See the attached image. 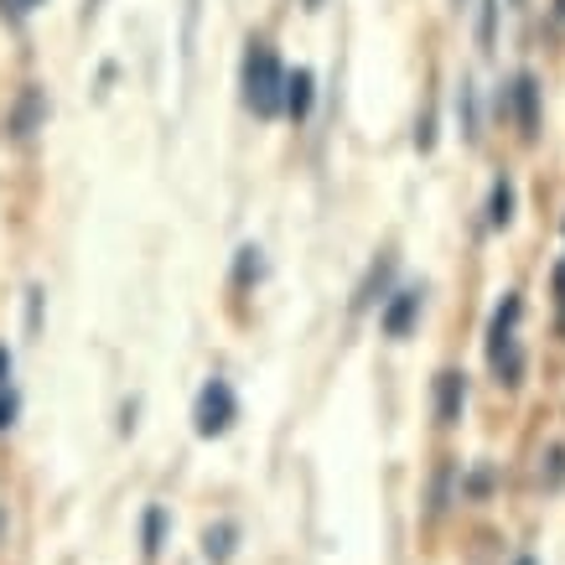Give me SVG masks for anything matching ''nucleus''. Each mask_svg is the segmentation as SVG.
<instances>
[{
	"mask_svg": "<svg viewBox=\"0 0 565 565\" xmlns=\"http://www.w3.org/2000/svg\"><path fill=\"white\" fill-rule=\"evenodd\" d=\"M11 140H32L42 125H47V88L42 84H26L21 88V99L11 104Z\"/></svg>",
	"mask_w": 565,
	"mask_h": 565,
	"instance_id": "obj_4",
	"label": "nucleus"
},
{
	"mask_svg": "<svg viewBox=\"0 0 565 565\" xmlns=\"http://www.w3.org/2000/svg\"><path fill=\"white\" fill-rule=\"evenodd\" d=\"M514 565H534V561H530V555H519V561H514Z\"/></svg>",
	"mask_w": 565,
	"mask_h": 565,
	"instance_id": "obj_21",
	"label": "nucleus"
},
{
	"mask_svg": "<svg viewBox=\"0 0 565 565\" xmlns=\"http://www.w3.org/2000/svg\"><path fill=\"white\" fill-rule=\"evenodd\" d=\"M420 307H426V291H394V296H384V311H379L384 338H411V327L420 322Z\"/></svg>",
	"mask_w": 565,
	"mask_h": 565,
	"instance_id": "obj_5",
	"label": "nucleus"
},
{
	"mask_svg": "<svg viewBox=\"0 0 565 565\" xmlns=\"http://www.w3.org/2000/svg\"><path fill=\"white\" fill-rule=\"evenodd\" d=\"M509 218H514V182H509V177H498L493 198H488V223H493V228H503Z\"/></svg>",
	"mask_w": 565,
	"mask_h": 565,
	"instance_id": "obj_12",
	"label": "nucleus"
},
{
	"mask_svg": "<svg viewBox=\"0 0 565 565\" xmlns=\"http://www.w3.org/2000/svg\"><path fill=\"white\" fill-rule=\"evenodd\" d=\"M6 379H11V353L0 348V390H6Z\"/></svg>",
	"mask_w": 565,
	"mask_h": 565,
	"instance_id": "obj_20",
	"label": "nucleus"
},
{
	"mask_svg": "<svg viewBox=\"0 0 565 565\" xmlns=\"http://www.w3.org/2000/svg\"><path fill=\"white\" fill-rule=\"evenodd\" d=\"M259 270H265V259H259V249H255V244H244V249H239V270H234V280H239V286H249V280H259Z\"/></svg>",
	"mask_w": 565,
	"mask_h": 565,
	"instance_id": "obj_13",
	"label": "nucleus"
},
{
	"mask_svg": "<svg viewBox=\"0 0 565 565\" xmlns=\"http://www.w3.org/2000/svg\"><path fill=\"white\" fill-rule=\"evenodd\" d=\"M555 296H561V307H565V259L555 265Z\"/></svg>",
	"mask_w": 565,
	"mask_h": 565,
	"instance_id": "obj_19",
	"label": "nucleus"
},
{
	"mask_svg": "<svg viewBox=\"0 0 565 565\" xmlns=\"http://www.w3.org/2000/svg\"><path fill=\"white\" fill-rule=\"evenodd\" d=\"M545 462H550V467H540V478H545V482H550V488H555V482H561V478H565V451H561V446H555V451H550Z\"/></svg>",
	"mask_w": 565,
	"mask_h": 565,
	"instance_id": "obj_16",
	"label": "nucleus"
},
{
	"mask_svg": "<svg viewBox=\"0 0 565 565\" xmlns=\"http://www.w3.org/2000/svg\"><path fill=\"white\" fill-rule=\"evenodd\" d=\"M0 530H6V514H0Z\"/></svg>",
	"mask_w": 565,
	"mask_h": 565,
	"instance_id": "obj_22",
	"label": "nucleus"
},
{
	"mask_svg": "<svg viewBox=\"0 0 565 565\" xmlns=\"http://www.w3.org/2000/svg\"><path fill=\"white\" fill-rule=\"evenodd\" d=\"M493 26H498V0H482V26H478L482 52H493Z\"/></svg>",
	"mask_w": 565,
	"mask_h": 565,
	"instance_id": "obj_15",
	"label": "nucleus"
},
{
	"mask_svg": "<svg viewBox=\"0 0 565 565\" xmlns=\"http://www.w3.org/2000/svg\"><path fill=\"white\" fill-rule=\"evenodd\" d=\"M457 6H462V0H457Z\"/></svg>",
	"mask_w": 565,
	"mask_h": 565,
	"instance_id": "obj_23",
	"label": "nucleus"
},
{
	"mask_svg": "<svg viewBox=\"0 0 565 565\" xmlns=\"http://www.w3.org/2000/svg\"><path fill=\"white\" fill-rule=\"evenodd\" d=\"M234 545H239V524H207L203 530V561L207 565H228L234 561Z\"/></svg>",
	"mask_w": 565,
	"mask_h": 565,
	"instance_id": "obj_9",
	"label": "nucleus"
},
{
	"mask_svg": "<svg viewBox=\"0 0 565 565\" xmlns=\"http://www.w3.org/2000/svg\"><path fill=\"white\" fill-rule=\"evenodd\" d=\"M467 411V379L457 374V369H441L436 374V420L441 426H457Z\"/></svg>",
	"mask_w": 565,
	"mask_h": 565,
	"instance_id": "obj_6",
	"label": "nucleus"
},
{
	"mask_svg": "<svg viewBox=\"0 0 565 565\" xmlns=\"http://www.w3.org/2000/svg\"><path fill=\"white\" fill-rule=\"evenodd\" d=\"M509 94H514L519 130H524V136H540V84H534L530 73H519V78H514V88H509Z\"/></svg>",
	"mask_w": 565,
	"mask_h": 565,
	"instance_id": "obj_7",
	"label": "nucleus"
},
{
	"mask_svg": "<svg viewBox=\"0 0 565 565\" xmlns=\"http://www.w3.org/2000/svg\"><path fill=\"white\" fill-rule=\"evenodd\" d=\"M311 94H317V88H311V73L307 68L286 73V115H291V120H307V115H311Z\"/></svg>",
	"mask_w": 565,
	"mask_h": 565,
	"instance_id": "obj_10",
	"label": "nucleus"
},
{
	"mask_svg": "<svg viewBox=\"0 0 565 565\" xmlns=\"http://www.w3.org/2000/svg\"><path fill=\"white\" fill-rule=\"evenodd\" d=\"M161 545H167V509H161V503H151V509H146V519H140V550H146V561H156V555H161Z\"/></svg>",
	"mask_w": 565,
	"mask_h": 565,
	"instance_id": "obj_11",
	"label": "nucleus"
},
{
	"mask_svg": "<svg viewBox=\"0 0 565 565\" xmlns=\"http://www.w3.org/2000/svg\"><path fill=\"white\" fill-rule=\"evenodd\" d=\"M244 104L259 120L286 115V68H280L270 42H249V52H244Z\"/></svg>",
	"mask_w": 565,
	"mask_h": 565,
	"instance_id": "obj_1",
	"label": "nucleus"
},
{
	"mask_svg": "<svg viewBox=\"0 0 565 565\" xmlns=\"http://www.w3.org/2000/svg\"><path fill=\"white\" fill-rule=\"evenodd\" d=\"M394 265H399L394 255H384V259H374V265H369L359 296H353V311H369L374 301H384V291H390V280H394Z\"/></svg>",
	"mask_w": 565,
	"mask_h": 565,
	"instance_id": "obj_8",
	"label": "nucleus"
},
{
	"mask_svg": "<svg viewBox=\"0 0 565 565\" xmlns=\"http://www.w3.org/2000/svg\"><path fill=\"white\" fill-rule=\"evenodd\" d=\"M11 420H17V394L0 390V430H11Z\"/></svg>",
	"mask_w": 565,
	"mask_h": 565,
	"instance_id": "obj_17",
	"label": "nucleus"
},
{
	"mask_svg": "<svg viewBox=\"0 0 565 565\" xmlns=\"http://www.w3.org/2000/svg\"><path fill=\"white\" fill-rule=\"evenodd\" d=\"M234 415H239V399H234V390H228L223 379H207L203 394H198V411H192V420H198V436H203V441L223 436V430L234 426Z\"/></svg>",
	"mask_w": 565,
	"mask_h": 565,
	"instance_id": "obj_2",
	"label": "nucleus"
},
{
	"mask_svg": "<svg viewBox=\"0 0 565 565\" xmlns=\"http://www.w3.org/2000/svg\"><path fill=\"white\" fill-rule=\"evenodd\" d=\"M32 6H42V0H0V11H6V17H26Z\"/></svg>",
	"mask_w": 565,
	"mask_h": 565,
	"instance_id": "obj_18",
	"label": "nucleus"
},
{
	"mask_svg": "<svg viewBox=\"0 0 565 565\" xmlns=\"http://www.w3.org/2000/svg\"><path fill=\"white\" fill-rule=\"evenodd\" d=\"M457 115H462L467 136L478 140V99H472V84H462V99H457Z\"/></svg>",
	"mask_w": 565,
	"mask_h": 565,
	"instance_id": "obj_14",
	"label": "nucleus"
},
{
	"mask_svg": "<svg viewBox=\"0 0 565 565\" xmlns=\"http://www.w3.org/2000/svg\"><path fill=\"white\" fill-rule=\"evenodd\" d=\"M514 322H519V296H509L493 317V343H488L493 369L503 374V384H519V374H524V359H519V343H514Z\"/></svg>",
	"mask_w": 565,
	"mask_h": 565,
	"instance_id": "obj_3",
	"label": "nucleus"
}]
</instances>
